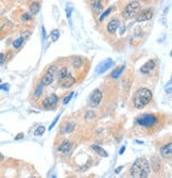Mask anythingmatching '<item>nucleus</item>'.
<instances>
[{"mask_svg": "<svg viewBox=\"0 0 172 178\" xmlns=\"http://www.w3.org/2000/svg\"><path fill=\"white\" fill-rule=\"evenodd\" d=\"M45 130H46V128L44 127V126H40L38 128L35 130V132H34V134L36 135V137H38V135H42V134L45 132Z\"/></svg>", "mask_w": 172, "mask_h": 178, "instance_id": "c85d7f7f", "label": "nucleus"}, {"mask_svg": "<svg viewBox=\"0 0 172 178\" xmlns=\"http://www.w3.org/2000/svg\"><path fill=\"white\" fill-rule=\"evenodd\" d=\"M21 19L24 20V22H29V20H31L32 19V14L31 13H22L21 14Z\"/></svg>", "mask_w": 172, "mask_h": 178, "instance_id": "bb28decb", "label": "nucleus"}, {"mask_svg": "<svg viewBox=\"0 0 172 178\" xmlns=\"http://www.w3.org/2000/svg\"><path fill=\"white\" fill-rule=\"evenodd\" d=\"M51 38H52V42H56L60 38V31H58V29H55V30H53L51 32Z\"/></svg>", "mask_w": 172, "mask_h": 178, "instance_id": "393cba45", "label": "nucleus"}, {"mask_svg": "<svg viewBox=\"0 0 172 178\" xmlns=\"http://www.w3.org/2000/svg\"><path fill=\"white\" fill-rule=\"evenodd\" d=\"M155 66H156V63L154 60H149L148 62H146L144 65L140 67V72L142 74H148V73L152 72L154 68H155Z\"/></svg>", "mask_w": 172, "mask_h": 178, "instance_id": "f8f14e48", "label": "nucleus"}, {"mask_svg": "<svg viewBox=\"0 0 172 178\" xmlns=\"http://www.w3.org/2000/svg\"><path fill=\"white\" fill-rule=\"evenodd\" d=\"M58 119H60V115H58V116H56V119H54V121H53L52 123H51V125H50V127H49V130H51V129H52L53 127L55 126V124H56V122H58Z\"/></svg>", "mask_w": 172, "mask_h": 178, "instance_id": "72a5a7b5", "label": "nucleus"}, {"mask_svg": "<svg viewBox=\"0 0 172 178\" xmlns=\"http://www.w3.org/2000/svg\"><path fill=\"white\" fill-rule=\"evenodd\" d=\"M160 155L165 159H170L172 156V143L169 142L168 144H165L162 148H160Z\"/></svg>", "mask_w": 172, "mask_h": 178, "instance_id": "9b49d317", "label": "nucleus"}, {"mask_svg": "<svg viewBox=\"0 0 172 178\" xmlns=\"http://www.w3.org/2000/svg\"><path fill=\"white\" fill-rule=\"evenodd\" d=\"M42 32H43V38H46V31H45V27H42Z\"/></svg>", "mask_w": 172, "mask_h": 178, "instance_id": "4c0bfd02", "label": "nucleus"}, {"mask_svg": "<svg viewBox=\"0 0 172 178\" xmlns=\"http://www.w3.org/2000/svg\"><path fill=\"white\" fill-rule=\"evenodd\" d=\"M71 13H72V9H71L70 6H67L66 8V16H67L68 19L71 17Z\"/></svg>", "mask_w": 172, "mask_h": 178, "instance_id": "7c9ffc66", "label": "nucleus"}, {"mask_svg": "<svg viewBox=\"0 0 172 178\" xmlns=\"http://www.w3.org/2000/svg\"><path fill=\"white\" fill-rule=\"evenodd\" d=\"M56 72H58V67H56L55 65H51L49 68H48V71L46 72V74L43 76L40 83H42L44 87L50 85L53 82V80H54V75L56 74Z\"/></svg>", "mask_w": 172, "mask_h": 178, "instance_id": "39448f33", "label": "nucleus"}, {"mask_svg": "<svg viewBox=\"0 0 172 178\" xmlns=\"http://www.w3.org/2000/svg\"><path fill=\"white\" fill-rule=\"evenodd\" d=\"M150 166L153 169L154 172H158L160 170V160L157 156H153L150 160Z\"/></svg>", "mask_w": 172, "mask_h": 178, "instance_id": "dca6fc26", "label": "nucleus"}, {"mask_svg": "<svg viewBox=\"0 0 172 178\" xmlns=\"http://www.w3.org/2000/svg\"><path fill=\"white\" fill-rule=\"evenodd\" d=\"M43 87L44 85L40 83V84L35 89V91H34V95H35L36 97H40V95H42V93H43Z\"/></svg>", "mask_w": 172, "mask_h": 178, "instance_id": "cd10ccee", "label": "nucleus"}, {"mask_svg": "<svg viewBox=\"0 0 172 178\" xmlns=\"http://www.w3.org/2000/svg\"><path fill=\"white\" fill-rule=\"evenodd\" d=\"M92 9L95 14H100L102 11V1L101 0H90Z\"/></svg>", "mask_w": 172, "mask_h": 178, "instance_id": "2eb2a0df", "label": "nucleus"}, {"mask_svg": "<svg viewBox=\"0 0 172 178\" xmlns=\"http://www.w3.org/2000/svg\"><path fill=\"white\" fill-rule=\"evenodd\" d=\"M28 1H32V0H28Z\"/></svg>", "mask_w": 172, "mask_h": 178, "instance_id": "a19ab883", "label": "nucleus"}, {"mask_svg": "<svg viewBox=\"0 0 172 178\" xmlns=\"http://www.w3.org/2000/svg\"><path fill=\"white\" fill-rule=\"evenodd\" d=\"M58 151H61V153H64V154H69L72 149V143H71L70 141H63L62 144L58 146Z\"/></svg>", "mask_w": 172, "mask_h": 178, "instance_id": "ddd939ff", "label": "nucleus"}, {"mask_svg": "<svg viewBox=\"0 0 172 178\" xmlns=\"http://www.w3.org/2000/svg\"><path fill=\"white\" fill-rule=\"evenodd\" d=\"M40 2H32L29 6V10H30V13L32 15H36L37 13L40 12Z\"/></svg>", "mask_w": 172, "mask_h": 178, "instance_id": "6ab92c4d", "label": "nucleus"}, {"mask_svg": "<svg viewBox=\"0 0 172 178\" xmlns=\"http://www.w3.org/2000/svg\"><path fill=\"white\" fill-rule=\"evenodd\" d=\"M69 74V72H68L67 67H62L61 69H60V72H58V78L62 79L64 78V77H66V76Z\"/></svg>", "mask_w": 172, "mask_h": 178, "instance_id": "b1692460", "label": "nucleus"}, {"mask_svg": "<svg viewBox=\"0 0 172 178\" xmlns=\"http://www.w3.org/2000/svg\"><path fill=\"white\" fill-rule=\"evenodd\" d=\"M24 42H25V38H18L17 40H15V41L13 42V47H14L15 49H19V48L21 47V45L24 44Z\"/></svg>", "mask_w": 172, "mask_h": 178, "instance_id": "5701e85b", "label": "nucleus"}, {"mask_svg": "<svg viewBox=\"0 0 172 178\" xmlns=\"http://www.w3.org/2000/svg\"><path fill=\"white\" fill-rule=\"evenodd\" d=\"M158 122V119L157 116H155L154 114H142V115L138 116L136 119V124L144 128H151L155 126Z\"/></svg>", "mask_w": 172, "mask_h": 178, "instance_id": "7ed1b4c3", "label": "nucleus"}, {"mask_svg": "<svg viewBox=\"0 0 172 178\" xmlns=\"http://www.w3.org/2000/svg\"><path fill=\"white\" fill-rule=\"evenodd\" d=\"M123 168H124V166H123V165L119 166V168H118V169H117V170H115V173H116V174H119V173L121 172V171H122Z\"/></svg>", "mask_w": 172, "mask_h": 178, "instance_id": "c9c22d12", "label": "nucleus"}, {"mask_svg": "<svg viewBox=\"0 0 172 178\" xmlns=\"http://www.w3.org/2000/svg\"><path fill=\"white\" fill-rule=\"evenodd\" d=\"M20 139H24V133H19V134H17L15 137V140L17 141V140H20Z\"/></svg>", "mask_w": 172, "mask_h": 178, "instance_id": "f704fd0d", "label": "nucleus"}, {"mask_svg": "<svg viewBox=\"0 0 172 178\" xmlns=\"http://www.w3.org/2000/svg\"><path fill=\"white\" fill-rule=\"evenodd\" d=\"M0 82H1V79H0Z\"/></svg>", "mask_w": 172, "mask_h": 178, "instance_id": "79ce46f5", "label": "nucleus"}, {"mask_svg": "<svg viewBox=\"0 0 172 178\" xmlns=\"http://www.w3.org/2000/svg\"><path fill=\"white\" fill-rule=\"evenodd\" d=\"M92 150H95L96 154H98L100 157H103V158H106V157H108V153L106 151V150H104L102 147L98 146V145H92Z\"/></svg>", "mask_w": 172, "mask_h": 178, "instance_id": "a211bd4d", "label": "nucleus"}, {"mask_svg": "<svg viewBox=\"0 0 172 178\" xmlns=\"http://www.w3.org/2000/svg\"><path fill=\"white\" fill-rule=\"evenodd\" d=\"M74 128H76V123L74 122H69L68 124H66L65 126H63L61 128V133L65 134V133H71L74 131Z\"/></svg>", "mask_w": 172, "mask_h": 178, "instance_id": "f3484780", "label": "nucleus"}, {"mask_svg": "<svg viewBox=\"0 0 172 178\" xmlns=\"http://www.w3.org/2000/svg\"><path fill=\"white\" fill-rule=\"evenodd\" d=\"M71 64L74 68H80L81 66L83 65V60L81 59L80 57H74L71 59Z\"/></svg>", "mask_w": 172, "mask_h": 178, "instance_id": "412c9836", "label": "nucleus"}, {"mask_svg": "<svg viewBox=\"0 0 172 178\" xmlns=\"http://www.w3.org/2000/svg\"><path fill=\"white\" fill-rule=\"evenodd\" d=\"M120 26V22L118 19H112L111 22L107 24V32L108 33H111V34H114V33H116L117 29L119 28Z\"/></svg>", "mask_w": 172, "mask_h": 178, "instance_id": "4468645a", "label": "nucleus"}, {"mask_svg": "<svg viewBox=\"0 0 172 178\" xmlns=\"http://www.w3.org/2000/svg\"><path fill=\"white\" fill-rule=\"evenodd\" d=\"M152 100V92L148 88H140L133 97V103L136 109H142Z\"/></svg>", "mask_w": 172, "mask_h": 178, "instance_id": "f03ea898", "label": "nucleus"}, {"mask_svg": "<svg viewBox=\"0 0 172 178\" xmlns=\"http://www.w3.org/2000/svg\"><path fill=\"white\" fill-rule=\"evenodd\" d=\"M113 65H114V61H113L111 58L105 59V60H103L101 63H99V65L96 67V73L99 74V75H101V74L106 72L108 68H111Z\"/></svg>", "mask_w": 172, "mask_h": 178, "instance_id": "6e6552de", "label": "nucleus"}, {"mask_svg": "<svg viewBox=\"0 0 172 178\" xmlns=\"http://www.w3.org/2000/svg\"><path fill=\"white\" fill-rule=\"evenodd\" d=\"M74 82H76V79L74 78V76L71 75L70 73H69V74H68L66 77L60 79V84H61V87L63 89H69V88H71V87L74 84Z\"/></svg>", "mask_w": 172, "mask_h": 178, "instance_id": "9d476101", "label": "nucleus"}, {"mask_svg": "<svg viewBox=\"0 0 172 178\" xmlns=\"http://www.w3.org/2000/svg\"><path fill=\"white\" fill-rule=\"evenodd\" d=\"M96 117H97V113H96L95 111H92V110H88V111L85 113V115H84V119H85V121H87V122H90L92 119H95Z\"/></svg>", "mask_w": 172, "mask_h": 178, "instance_id": "4be33fe9", "label": "nucleus"}, {"mask_svg": "<svg viewBox=\"0 0 172 178\" xmlns=\"http://www.w3.org/2000/svg\"><path fill=\"white\" fill-rule=\"evenodd\" d=\"M124 150H126V146H122L121 148H120V151H119L120 155H122V154L124 153Z\"/></svg>", "mask_w": 172, "mask_h": 178, "instance_id": "58836bf2", "label": "nucleus"}, {"mask_svg": "<svg viewBox=\"0 0 172 178\" xmlns=\"http://www.w3.org/2000/svg\"><path fill=\"white\" fill-rule=\"evenodd\" d=\"M58 103V96L56 94H51L43 100V108L45 110H52Z\"/></svg>", "mask_w": 172, "mask_h": 178, "instance_id": "0eeeda50", "label": "nucleus"}, {"mask_svg": "<svg viewBox=\"0 0 172 178\" xmlns=\"http://www.w3.org/2000/svg\"><path fill=\"white\" fill-rule=\"evenodd\" d=\"M152 17H153V11L151 9H146L139 13L138 16L136 17V22H148V20L152 19Z\"/></svg>", "mask_w": 172, "mask_h": 178, "instance_id": "1a4fd4ad", "label": "nucleus"}, {"mask_svg": "<svg viewBox=\"0 0 172 178\" xmlns=\"http://www.w3.org/2000/svg\"><path fill=\"white\" fill-rule=\"evenodd\" d=\"M102 98H103V94L99 89H96V90L92 91V93L90 94L89 96L88 103L90 105V107L95 108V107H98L102 101Z\"/></svg>", "mask_w": 172, "mask_h": 178, "instance_id": "423d86ee", "label": "nucleus"}, {"mask_svg": "<svg viewBox=\"0 0 172 178\" xmlns=\"http://www.w3.org/2000/svg\"><path fill=\"white\" fill-rule=\"evenodd\" d=\"M136 143H138V144H144V142H142V141H136Z\"/></svg>", "mask_w": 172, "mask_h": 178, "instance_id": "ea45409f", "label": "nucleus"}, {"mask_svg": "<svg viewBox=\"0 0 172 178\" xmlns=\"http://www.w3.org/2000/svg\"><path fill=\"white\" fill-rule=\"evenodd\" d=\"M111 12H112V8H108L106 11H104V12H103V14H102V15H100V17H99V20H100V22H103L105 17L111 14Z\"/></svg>", "mask_w": 172, "mask_h": 178, "instance_id": "a878e982", "label": "nucleus"}, {"mask_svg": "<svg viewBox=\"0 0 172 178\" xmlns=\"http://www.w3.org/2000/svg\"><path fill=\"white\" fill-rule=\"evenodd\" d=\"M140 9V2L137 0L131 1L130 3L126 4V6L124 8V10L122 11V16L124 19H131L137 14V12Z\"/></svg>", "mask_w": 172, "mask_h": 178, "instance_id": "20e7f679", "label": "nucleus"}, {"mask_svg": "<svg viewBox=\"0 0 172 178\" xmlns=\"http://www.w3.org/2000/svg\"><path fill=\"white\" fill-rule=\"evenodd\" d=\"M126 69V66L122 65V66H120V67H118V68H116L115 71H113L111 74V77L112 78H114V79H117V78H119L120 76H121V74L123 73V71Z\"/></svg>", "mask_w": 172, "mask_h": 178, "instance_id": "aec40b11", "label": "nucleus"}, {"mask_svg": "<svg viewBox=\"0 0 172 178\" xmlns=\"http://www.w3.org/2000/svg\"><path fill=\"white\" fill-rule=\"evenodd\" d=\"M150 162L144 158H138L133 163L130 174L133 178H147L150 174Z\"/></svg>", "mask_w": 172, "mask_h": 178, "instance_id": "f257e3e1", "label": "nucleus"}, {"mask_svg": "<svg viewBox=\"0 0 172 178\" xmlns=\"http://www.w3.org/2000/svg\"><path fill=\"white\" fill-rule=\"evenodd\" d=\"M72 97H74V92H71L69 95H67V96L65 97L64 100H63V103H64V105H67V103L71 100V98H72Z\"/></svg>", "mask_w": 172, "mask_h": 178, "instance_id": "c756f323", "label": "nucleus"}, {"mask_svg": "<svg viewBox=\"0 0 172 178\" xmlns=\"http://www.w3.org/2000/svg\"><path fill=\"white\" fill-rule=\"evenodd\" d=\"M172 82L171 80H169V82H168V85H166V92L168 94H171V91H172Z\"/></svg>", "mask_w": 172, "mask_h": 178, "instance_id": "2f4dec72", "label": "nucleus"}, {"mask_svg": "<svg viewBox=\"0 0 172 178\" xmlns=\"http://www.w3.org/2000/svg\"><path fill=\"white\" fill-rule=\"evenodd\" d=\"M0 90H3L6 91V92H8V91L10 90V85L6 83V84H1L0 85Z\"/></svg>", "mask_w": 172, "mask_h": 178, "instance_id": "473e14b6", "label": "nucleus"}, {"mask_svg": "<svg viewBox=\"0 0 172 178\" xmlns=\"http://www.w3.org/2000/svg\"><path fill=\"white\" fill-rule=\"evenodd\" d=\"M3 60H4V54L3 53H0V64L3 63Z\"/></svg>", "mask_w": 172, "mask_h": 178, "instance_id": "e433bc0d", "label": "nucleus"}]
</instances>
